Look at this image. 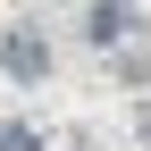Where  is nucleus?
Listing matches in <instances>:
<instances>
[{
  "mask_svg": "<svg viewBox=\"0 0 151 151\" xmlns=\"http://www.w3.org/2000/svg\"><path fill=\"white\" fill-rule=\"evenodd\" d=\"M0 151H42V134H34V126H17V118H9V126H0Z\"/></svg>",
  "mask_w": 151,
  "mask_h": 151,
  "instance_id": "nucleus-3",
  "label": "nucleus"
},
{
  "mask_svg": "<svg viewBox=\"0 0 151 151\" xmlns=\"http://www.w3.org/2000/svg\"><path fill=\"white\" fill-rule=\"evenodd\" d=\"M0 67H9L17 84H42V76H50V42H42L34 25H17L9 42H0Z\"/></svg>",
  "mask_w": 151,
  "mask_h": 151,
  "instance_id": "nucleus-1",
  "label": "nucleus"
},
{
  "mask_svg": "<svg viewBox=\"0 0 151 151\" xmlns=\"http://www.w3.org/2000/svg\"><path fill=\"white\" fill-rule=\"evenodd\" d=\"M118 34H126V9L101 0V9H92V42H118Z\"/></svg>",
  "mask_w": 151,
  "mask_h": 151,
  "instance_id": "nucleus-2",
  "label": "nucleus"
}]
</instances>
